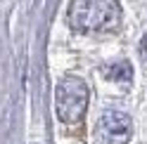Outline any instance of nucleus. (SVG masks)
Masks as SVG:
<instances>
[{"label": "nucleus", "mask_w": 147, "mask_h": 144, "mask_svg": "<svg viewBox=\"0 0 147 144\" xmlns=\"http://www.w3.org/2000/svg\"><path fill=\"white\" fill-rule=\"evenodd\" d=\"M69 24L81 33H109L121 24V5L116 0H74Z\"/></svg>", "instance_id": "nucleus-1"}, {"label": "nucleus", "mask_w": 147, "mask_h": 144, "mask_svg": "<svg viewBox=\"0 0 147 144\" xmlns=\"http://www.w3.org/2000/svg\"><path fill=\"white\" fill-rule=\"evenodd\" d=\"M55 104H57V116L64 123H78L88 109V87L81 78H64L57 85L55 92Z\"/></svg>", "instance_id": "nucleus-2"}, {"label": "nucleus", "mask_w": 147, "mask_h": 144, "mask_svg": "<svg viewBox=\"0 0 147 144\" xmlns=\"http://www.w3.org/2000/svg\"><path fill=\"white\" fill-rule=\"evenodd\" d=\"M133 135V121L123 111L109 109L97 121V137L102 144H126Z\"/></svg>", "instance_id": "nucleus-3"}, {"label": "nucleus", "mask_w": 147, "mask_h": 144, "mask_svg": "<svg viewBox=\"0 0 147 144\" xmlns=\"http://www.w3.org/2000/svg\"><path fill=\"white\" fill-rule=\"evenodd\" d=\"M105 73H107V78H112V80L128 83V80L133 78V69H131V64H128V61H116V64H112V66L105 69Z\"/></svg>", "instance_id": "nucleus-4"}, {"label": "nucleus", "mask_w": 147, "mask_h": 144, "mask_svg": "<svg viewBox=\"0 0 147 144\" xmlns=\"http://www.w3.org/2000/svg\"><path fill=\"white\" fill-rule=\"evenodd\" d=\"M140 55H142V61H145V66H147V33H145V38L140 43Z\"/></svg>", "instance_id": "nucleus-5"}]
</instances>
